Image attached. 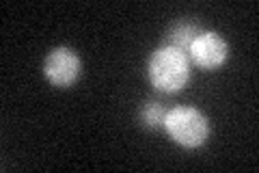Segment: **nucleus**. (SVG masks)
Instances as JSON below:
<instances>
[{"label":"nucleus","instance_id":"f257e3e1","mask_svg":"<svg viewBox=\"0 0 259 173\" xmlns=\"http://www.w3.org/2000/svg\"><path fill=\"white\" fill-rule=\"evenodd\" d=\"M149 82L162 93H177L190 80V61L188 54L180 52L171 46H160L153 50L147 61Z\"/></svg>","mask_w":259,"mask_h":173},{"label":"nucleus","instance_id":"7ed1b4c3","mask_svg":"<svg viewBox=\"0 0 259 173\" xmlns=\"http://www.w3.org/2000/svg\"><path fill=\"white\" fill-rule=\"evenodd\" d=\"M82 74V61L76 50L67 46H56L44 59V76L52 82L54 87L67 89L80 78Z\"/></svg>","mask_w":259,"mask_h":173},{"label":"nucleus","instance_id":"39448f33","mask_svg":"<svg viewBox=\"0 0 259 173\" xmlns=\"http://www.w3.org/2000/svg\"><path fill=\"white\" fill-rule=\"evenodd\" d=\"M201 32L199 24L192 22V20H182L171 26V30L166 32V44L164 46H171V48H177L180 52L188 54L192 41L197 39V35Z\"/></svg>","mask_w":259,"mask_h":173},{"label":"nucleus","instance_id":"f03ea898","mask_svg":"<svg viewBox=\"0 0 259 173\" xmlns=\"http://www.w3.org/2000/svg\"><path fill=\"white\" fill-rule=\"evenodd\" d=\"M166 134L182 147H201L209 136L207 117L194 106H175L164 119Z\"/></svg>","mask_w":259,"mask_h":173},{"label":"nucleus","instance_id":"423d86ee","mask_svg":"<svg viewBox=\"0 0 259 173\" xmlns=\"http://www.w3.org/2000/svg\"><path fill=\"white\" fill-rule=\"evenodd\" d=\"M166 113H168V111H166L158 100H149V102H145L143 109H141V121H143L145 128H149V130H160V128H164Z\"/></svg>","mask_w":259,"mask_h":173},{"label":"nucleus","instance_id":"20e7f679","mask_svg":"<svg viewBox=\"0 0 259 173\" xmlns=\"http://www.w3.org/2000/svg\"><path fill=\"white\" fill-rule=\"evenodd\" d=\"M188 56L201 70H216V67H221L227 61V56H229V46H227V41L223 39L221 32L201 30L197 39L192 41Z\"/></svg>","mask_w":259,"mask_h":173}]
</instances>
